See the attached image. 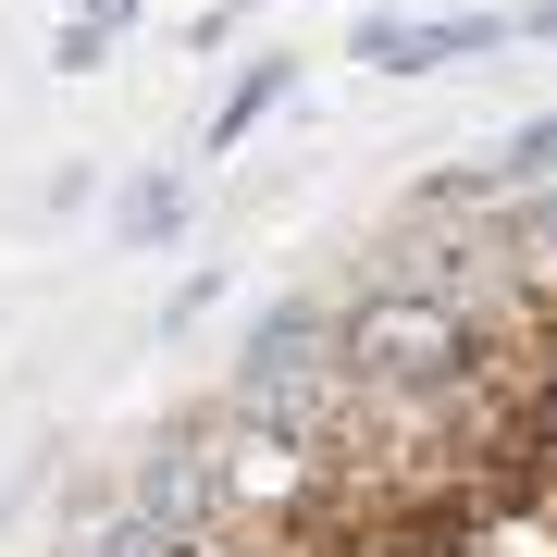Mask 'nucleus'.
Here are the masks:
<instances>
[{
  "label": "nucleus",
  "mask_w": 557,
  "mask_h": 557,
  "mask_svg": "<svg viewBox=\"0 0 557 557\" xmlns=\"http://www.w3.org/2000/svg\"><path fill=\"white\" fill-rule=\"evenodd\" d=\"M520 13H359V62L372 75H446V62L508 50Z\"/></svg>",
  "instance_id": "obj_1"
},
{
  "label": "nucleus",
  "mask_w": 557,
  "mask_h": 557,
  "mask_svg": "<svg viewBox=\"0 0 557 557\" xmlns=\"http://www.w3.org/2000/svg\"><path fill=\"white\" fill-rule=\"evenodd\" d=\"M285 87H298V62H273L260 50L236 87H223V112H211V149H236V137H260V112H285Z\"/></svg>",
  "instance_id": "obj_2"
},
{
  "label": "nucleus",
  "mask_w": 557,
  "mask_h": 557,
  "mask_svg": "<svg viewBox=\"0 0 557 557\" xmlns=\"http://www.w3.org/2000/svg\"><path fill=\"white\" fill-rule=\"evenodd\" d=\"M137 25V0H62V38H50V62L62 75H100V50Z\"/></svg>",
  "instance_id": "obj_3"
},
{
  "label": "nucleus",
  "mask_w": 557,
  "mask_h": 557,
  "mask_svg": "<svg viewBox=\"0 0 557 557\" xmlns=\"http://www.w3.org/2000/svg\"><path fill=\"white\" fill-rule=\"evenodd\" d=\"M174 223H186V186H174V174L124 186V236H137V248H161V236H174Z\"/></svg>",
  "instance_id": "obj_4"
}]
</instances>
